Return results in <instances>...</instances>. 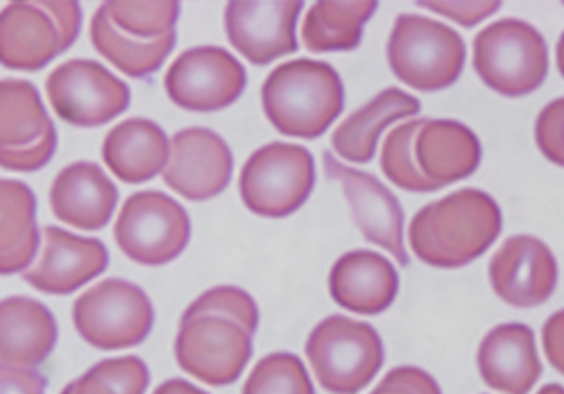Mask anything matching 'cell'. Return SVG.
Listing matches in <instances>:
<instances>
[{"mask_svg": "<svg viewBox=\"0 0 564 394\" xmlns=\"http://www.w3.org/2000/svg\"><path fill=\"white\" fill-rule=\"evenodd\" d=\"M325 174L336 180L350 205L354 223L362 238L384 248L401 266L410 264V255L403 245V207L384 184L362 169L348 168L329 152L324 154Z\"/></svg>", "mask_w": 564, "mask_h": 394, "instance_id": "15", "label": "cell"}, {"mask_svg": "<svg viewBox=\"0 0 564 394\" xmlns=\"http://www.w3.org/2000/svg\"><path fill=\"white\" fill-rule=\"evenodd\" d=\"M473 129L448 119H411L382 143L384 176L408 193H434L470 176L480 164Z\"/></svg>", "mask_w": 564, "mask_h": 394, "instance_id": "2", "label": "cell"}, {"mask_svg": "<svg viewBox=\"0 0 564 394\" xmlns=\"http://www.w3.org/2000/svg\"><path fill=\"white\" fill-rule=\"evenodd\" d=\"M57 325L52 310L29 296H7L0 305L2 366L33 368L54 352Z\"/></svg>", "mask_w": 564, "mask_h": 394, "instance_id": "23", "label": "cell"}, {"mask_svg": "<svg viewBox=\"0 0 564 394\" xmlns=\"http://www.w3.org/2000/svg\"><path fill=\"white\" fill-rule=\"evenodd\" d=\"M420 109L422 102L415 97L401 88H387L339 123L332 135V145L344 160L367 164L375 155L382 129L420 113Z\"/></svg>", "mask_w": 564, "mask_h": 394, "instance_id": "25", "label": "cell"}, {"mask_svg": "<svg viewBox=\"0 0 564 394\" xmlns=\"http://www.w3.org/2000/svg\"><path fill=\"white\" fill-rule=\"evenodd\" d=\"M399 291V276L384 255L354 250L341 255L329 272V293L341 309L379 315L389 309Z\"/></svg>", "mask_w": 564, "mask_h": 394, "instance_id": "22", "label": "cell"}, {"mask_svg": "<svg viewBox=\"0 0 564 394\" xmlns=\"http://www.w3.org/2000/svg\"><path fill=\"white\" fill-rule=\"evenodd\" d=\"M102 9L109 14L111 23L123 35L155 42L174 33L181 14L178 2H105Z\"/></svg>", "mask_w": 564, "mask_h": 394, "instance_id": "30", "label": "cell"}, {"mask_svg": "<svg viewBox=\"0 0 564 394\" xmlns=\"http://www.w3.org/2000/svg\"><path fill=\"white\" fill-rule=\"evenodd\" d=\"M377 2H315L303 19V45L313 54L358 47Z\"/></svg>", "mask_w": 564, "mask_h": 394, "instance_id": "27", "label": "cell"}, {"mask_svg": "<svg viewBox=\"0 0 564 394\" xmlns=\"http://www.w3.org/2000/svg\"><path fill=\"white\" fill-rule=\"evenodd\" d=\"M72 321L93 348L126 350L150 336L154 307L138 284L107 278L76 298Z\"/></svg>", "mask_w": 564, "mask_h": 394, "instance_id": "10", "label": "cell"}, {"mask_svg": "<svg viewBox=\"0 0 564 394\" xmlns=\"http://www.w3.org/2000/svg\"><path fill=\"white\" fill-rule=\"evenodd\" d=\"M102 160L119 180L148 183L169 164V135L150 119H128L107 133Z\"/></svg>", "mask_w": 564, "mask_h": 394, "instance_id": "24", "label": "cell"}, {"mask_svg": "<svg viewBox=\"0 0 564 394\" xmlns=\"http://www.w3.org/2000/svg\"><path fill=\"white\" fill-rule=\"evenodd\" d=\"M57 147V133L40 90L28 80L0 83V164L11 172L43 168Z\"/></svg>", "mask_w": 564, "mask_h": 394, "instance_id": "13", "label": "cell"}, {"mask_svg": "<svg viewBox=\"0 0 564 394\" xmlns=\"http://www.w3.org/2000/svg\"><path fill=\"white\" fill-rule=\"evenodd\" d=\"M150 372L138 355L102 360L97 366L64 386L59 394H143Z\"/></svg>", "mask_w": 564, "mask_h": 394, "instance_id": "29", "label": "cell"}, {"mask_svg": "<svg viewBox=\"0 0 564 394\" xmlns=\"http://www.w3.org/2000/svg\"><path fill=\"white\" fill-rule=\"evenodd\" d=\"M113 233L129 260L141 266H162L188 245L191 219L174 198L160 190H143L123 203Z\"/></svg>", "mask_w": 564, "mask_h": 394, "instance_id": "11", "label": "cell"}, {"mask_svg": "<svg viewBox=\"0 0 564 394\" xmlns=\"http://www.w3.org/2000/svg\"><path fill=\"white\" fill-rule=\"evenodd\" d=\"M234 172V155L212 129L188 128L170 141V160L162 178L176 195L207 200L226 190Z\"/></svg>", "mask_w": 564, "mask_h": 394, "instance_id": "16", "label": "cell"}, {"mask_svg": "<svg viewBox=\"0 0 564 394\" xmlns=\"http://www.w3.org/2000/svg\"><path fill=\"white\" fill-rule=\"evenodd\" d=\"M556 62H558V70H561L564 78V33L558 40V45H556Z\"/></svg>", "mask_w": 564, "mask_h": 394, "instance_id": "38", "label": "cell"}, {"mask_svg": "<svg viewBox=\"0 0 564 394\" xmlns=\"http://www.w3.org/2000/svg\"><path fill=\"white\" fill-rule=\"evenodd\" d=\"M501 223L494 198L477 188H463L425 205L411 219V250L427 266L463 267L494 245Z\"/></svg>", "mask_w": 564, "mask_h": 394, "instance_id": "3", "label": "cell"}, {"mask_svg": "<svg viewBox=\"0 0 564 394\" xmlns=\"http://www.w3.org/2000/svg\"><path fill=\"white\" fill-rule=\"evenodd\" d=\"M303 2H229L226 33L229 43L254 66H267L276 57L293 54L296 19Z\"/></svg>", "mask_w": 564, "mask_h": 394, "instance_id": "17", "label": "cell"}, {"mask_svg": "<svg viewBox=\"0 0 564 394\" xmlns=\"http://www.w3.org/2000/svg\"><path fill=\"white\" fill-rule=\"evenodd\" d=\"M170 100L186 111H221L240 99L246 70L236 57L217 45H200L183 52L164 76Z\"/></svg>", "mask_w": 564, "mask_h": 394, "instance_id": "14", "label": "cell"}, {"mask_svg": "<svg viewBox=\"0 0 564 394\" xmlns=\"http://www.w3.org/2000/svg\"><path fill=\"white\" fill-rule=\"evenodd\" d=\"M262 107L282 135L315 140L344 109V86L327 62L293 59L270 72L262 85Z\"/></svg>", "mask_w": 564, "mask_h": 394, "instance_id": "4", "label": "cell"}, {"mask_svg": "<svg viewBox=\"0 0 564 394\" xmlns=\"http://www.w3.org/2000/svg\"><path fill=\"white\" fill-rule=\"evenodd\" d=\"M477 366L482 382L503 394H528L542 374L534 331L522 324L499 325L480 341Z\"/></svg>", "mask_w": 564, "mask_h": 394, "instance_id": "20", "label": "cell"}, {"mask_svg": "<svg viewBox=\"0 0 564 394\" xmlns=\"http://www.w3.org/2000/svg\"><path fill=\"white\" fill-rule=\"evenodd\" d=\"M78 2H9L0 14V62L9 70L37 72L78 40Z\"/></svg>", "mask_w": 564, "mask_h": 394, "instance_id": "6", "label": "cell"}, {"mask_svg": "<svg viewBox=\"0 0 564 394\" xmlns=\"http://www.w3.org/2000/svg\"><path fill=\"white\" fill-rule=\"evenodd\" d=\"M305 353L315 379L332 394L365 391L384 362V346L377 329L344 315H332L317 325Z\"/></svg>", "mask_w": 564, "mask_h": 394, "instance_id": "7", "label": "cell"}, {"mask_svg": "<svg viewBox=\"0 0 564 394\" xmlns=\"http://www.w3.org/2000/svg\"><path fill=\"white\" fill-rule=\"evenodd\" d=\"M254 298L238 286H215L184 310L174 355L178 366L212 386L234 384L252 358Z\"/></svg>", "mask_w": 564, "mask_h": 394, "instance_id": "1", "label": "cell"}, {"mask_svg": "<svg viewBox=\"0 0 564 394\" xmlns=\"http://www.w3.org/2000/svg\"><path fill=\"white\" fill-rule=\"evenodd\" d=\"M43 240L42 255L23 272V281L45 295H70L109 266V252L100 240L54 226L43 229Z\"/></svg>", "mask_w": 564, "mask_h": 394, "instance_id": "19", "label": "cell"}, {"mask_svg": "<svg viewBox=\"0 0 564 394\" xmlns=\"http://www.w3.org/2000/svg\"><path fill=\"white\" fill-rule=\"evenodd\" d=\"M241 394H315V388L301 358L276 352L256 364Z\"/></svg>", "mask_w": 564, "mask_h": 394, "instance_id": "31", "label": "cell"}, {"mask_svg": "<svg viewBox=\"0 0 564 394\" xmlns=\"http://www.w3.org/2000/svg\"><path fill=\"white\" fill-rule=\"evenodd\" d=\"M0 272H25L40 248L35 226V195L28 184L0 180Z\"/></svg>", "mask_w": 564, "mask_h": 394, "instance_id": "26", "label": "cell"}, {"mask_svg": "<svg viewBox=\"0 0 564 394\" xmlns=\"http://www.w3.org/2000/svg\"><path fill=\"white\" fill-rule=\"evenodd\" d=\"M536 143L544 157L564 168V97L552 100L538 114Z\"/></svg>", "mask_w": 564, "mask_h": 394, "instance_id": "32", "label": "cell"}, {"mask_svg": "<svg viewBox=\"0 0 564 394\" xmlns=\"http://www.w3.org/2000/svg\"><path fill=\"white\" fill-rule=\"evenodd\" d=\"M154 394H207L197 388L195 384L183 381V379H172V381L162 382Z\"/></svg>", "mask_w": 564, "mask_h": 394, "instance_id": "37", "label": "cell"}, {"mask_svg": "<svg viewBox=\"0 0 564 394\" xmlns=\"http://www.w3.org/2000/svg\"><path fill=\"white\" fill-rule=\"evenodd\" d=\"M538 394H564V388L561 384H546L540 388Z\"/></svg>", "mask_w": 564, "mask_h": 394, "instance_id": "39", "label": "cell"}, {"mask_svg": "<svg viewBox=\"0 0 564 394\" xmlns=\"http://www.w3.org/2000/svg\"><path fill=\"white\" fill-rule=\"evenodd\" d=\"M489 278L501 300L511 307L530 309L551 298L558 281V267L544 241L516 236L495 252Z\"/></svg>", "mask_w": 564, "mask_h": 394, "instance_id": "18", "label": "cell"}, {"mask_svg": "<svg viewBox=\"0 0 564 394\" xmlns=\"http://www.w3.org/2000/svg\"><path fill=\"white\" fill-rule=\"evenodd\" d=\"M420 7L432 13L444 14L465 28H473L489 14L499 11L501 2H420Z\"/></svg>", "mask_w": 564, "mask_h": 394, "instance_id": "34", "label": "cell"}, {"mask_svg": "<svg viewBox=\"0 0 564 394\" xmlns=\"http://www.w3.org/2000/svg\"><path fill=\"white\" fill-rule=\"evenodd\" d=\"M542 343L551 366L564 374V309L554 313L544 324Z\"/></svg>", "mask_w": 564, "mask_h": 394, "instance_id": "36", "label": "cell"}, {"mask_svg": "<svg viewBox=\"0 0 564 394\" xmlns=\"http://www.w3.org/2000/svg\"><path fill=\"white\" fill-rule=\"evenodd\" d=\"M480 80L503 97H525L549 74V47L542 33L520 19H501L482 29L473 43Z\"/></svg>", "mask_w": 564, "mask_h": 394, "instance_id": "8", "label": "cell"}, {"mask_svg": "<svg viewBox=\"0 0 564 394\" xmlns=\"http://www.w3.org/2000/svg\"><path fill=\"white\" fill-rule=\"evenodd\" d=\"M47 382L31 368L2 366L0 394H45Z\"/></svg>", "mask_w": 564, "mask_h": 394, "instance_id": "35", "label": "cell"}, {"mask_svg": "<svg viewBox=\"0 0 564 394\" xmlns=\"http://www.w3.org/2000/svg\"><path fill=\"white\" fill-rule=\"evenodd\" d=\"M117 198V186L93 162L66 166L50 188V205L57 219L83 231H99L107 227Z\"/></svg>", "mask_w": 564, "mask_h": 394, "instance_id": "21", "label": "cell"}, {"mask_svg": "<svg viewBox=\"0 0 564 394\" xmlns=\"http://www.w3.org/2000/svg\"><path fill=\"white\" fill-rule=\"evenodd\" d=\"M370 394H442L434 376L415 366L393 368Z\"/></svg>", "mask_w": 564, "mask_h": 394, "instance_id": "33", "label": "cell"}, {"mask_svg": "<svg viewBox=\"0 0 564 394\" xmlns=\"http://www.w3.org/2000/svg\"><path fill=\"white\" fill-rule=\"evenodd\" d=\"M57 117L76 128H99L128 111L129 86L95 59H68L45 80Z\"/></svg>", "mask_w": 564, "mask_h": 394, "instance_id": "12", "label": "cell"}, {"mask_svg": "<svg viewBox=\"0 0 564 394\" xmlns=\"http://www.w3.org/2000/svg\"><path fill=\"white\" fill-rule=\"evenodd\" d=\"M389 66L403 85L434 92L454 85L465 68L466 47L454 29L422 14L395 19L387 43Z\"/></svg>", "mask_w": 564, "mask_h": 394, "instance_id": "5", "label": "cell"}, {"mask_svg": "<svg viewBox=\"0 0 564 394\" xmlns=\"http://www.w3.org/2000/svg\"><path fill=\"white\" fill-rule=\"evenodd\" d=\"M90 43L107 57L115 68L128 74L131 78H145L158 72L176 45V31L155 42H143L123 35L115 29L107 11L100 4L90 21Z\"/></svg>", "mask_w": 564, "mask_h": 394, "instance_id": "28", "label": "cell"}, {"mask_svg": "<svg viewBox=\"0 0 564 394\" xmlns=\"http://www.w3.org/2000/svg\"><path fill=\"white\" fill-rule=\"evenodd\" d=\"M315 162L307 147L274 141L248 157L240 174L243 205L260 217L282 219L310 198Z\"/></svg>", "mask_w": 564, "mask_h": 394, "instance_id": "9", "label": "cell"}]
</instances>
